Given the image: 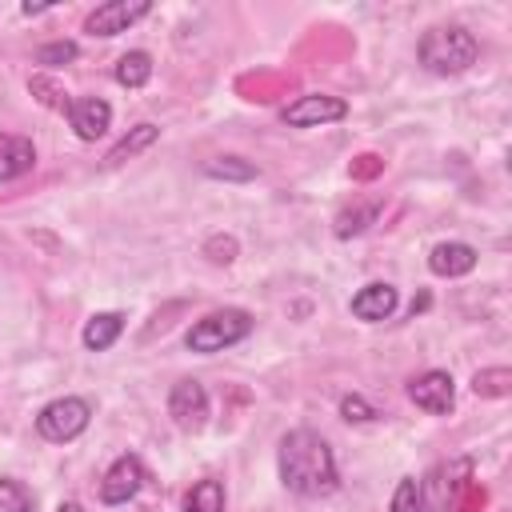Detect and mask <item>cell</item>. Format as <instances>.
Returning <instances> with one entry per match:
<instances>
[{
    "instance_id": "12",
    "label": "cell",
    "mask_w": 512,
    "mask_h": 512,
    "mask_svg": "<svg viewBox=\"0 0 512 512\" xmlns=\"http://www.w3.org/2000/svg\"><path fill=\"white\" fill-rule=\"evenodd\" d=\"M428 268H432L436 276H448V280L468 276V272L476 268V248L464 244V240H444V244H436V248L428 252Z\"/></svg>"
},
{
    "instance_id": "3",
    "label": "cell",
    "mask_w": 512,
    "mask_h": 512,
    "mask_svg": "<svg viewBox=\"0 0 512 512\" xmlns=\"http://www.w3.org/2000/svg\"><path fill=\"white\" fill-rule=\"evenodd\" d=\"M248 332H252V316H248L244 308H216V312L200 316V320L188 328L184 344H188L192 352H204V356H208V352H224V348L240 344Z\"/></svg>"
},
{
    "instance_id": "22",
    "label": "cell",
    "mask_w": 512,
    "mask_h": 512,
    "mask_svg": "<svg viewBox=\"0 0 512 512\" xmlns=\"http://www.w3.org/2000/svg\"><path fill=\"white\" fill-rule=\"evenodd\" d=\"M388 512H424V496H420V484H416L412 476H404V480L396 484Z\"/></svg>"
},
{
    "instance_id": "26",
    "label": "cell",
    "mask_w": 512,
    "mask_h": 512,
    "mask_svg": "<svg viewBox=\"0 0 512 512\" xmlns=\"http://www.w3.org/2000/svg\"><path fill=\"white\" fill-rule=\"evenodd\" d=\"M56 512H84V508H80V504H76V500H64V504H60V508H56Z\"/></svg>"
},
{
    "instance_id": "6",
    "label": "cell",
    "mask_w": 512,
    "mask_h": 512,
    "mask_svg": "<svg viewBox=\"0 0 512 512\" xmlns=\"http://www.w3.org/2000/svg\"><path fill=\"white\" fill-rule=\"evenodd\" d=\"M168 416L180 432H200L208 424V392L200 380H176L168 392Z\"/></svg>"
},
{
    "instance_id": "24",
    "label": "cell",
    "mask_w": 512,
    "mask_h": 512,
    "mask_svg": "<svg viewBox=\"0 0 512 512\" xmlns=\"http://www.w3.org/2000/svg\"><path fill=\"white\" fill-rule=\"evenodd\" d=\"M340 416H344L348 424H364V420L376 416V408H372L364 396H344V400H340Z\"/></svg>"
},
{
    "instance_id": "2",
    "label": "cell",
    "mask_w": 512,
    "mask_h": 512,
    "mask_svg": "<svg viewBox=\"0 0 512 512\" xmlns=\"http://www.w3.org/2000/svg\"><path fill=\"white\" fill-rule=\"evenodd\" d=\"M480 44L464 24H436L420 36V64L436 76H460L476 64Z\"/></svg>"
},
{
    "instance_id": "20",
    "label": "cell",
    "mask_w": 512,
    "mask_h": 512,
    "mask_svg": "<svg viewBox=\"0 0 512 512\" xmlns=\"http://www.w3.org/2000/svg\"><path fill=\"white\" fill-rule=\"evenodd\" d=\"M472 392L476 396H488V400H500L512 392V372L508 368H484L472 376Z\"/></svg>"
},
{
    "instance_id": "17",
    "label": "cell",
    "mask_w": 512,
    "mask_h": 512,
    "mask_svg": "<svg viewBox=\"0 0 512 512\" xmlns=\"http://www.w3.org/2000/svg\"><path fill=\"white\" fill-rule=\"evenodd\" d=\"M376 216H380V200H368V204L344 208V212L336 216V236H340V240H348V236H360L368 224H376Z\"/></svg>"
},
{
    "instance_id": "9",
    "label": "cell",
    "mask_w": 512,
    "mask_h": 512,
    "mask_svg": "<svg viewBox=\"0 0 512 512\" xmlns=\"http://www.w3.org/2000/svg\"><path fill=\"white\" fill-rule=\"evenodd\" d=\"M140 484H144V464H140L132 452H124V456H116L112 468L104 472V480H100V500H104V504H128V500L140 492Z\"/></svg>"
},
{
    "instance_id": "25",
    "label": "cell",
    "mask_w": 512,
    "mask_h": 512,
    "mask_svg": "<svg viewBox=\"0 0 512 512\" xmlns=\"http://www.w3.org/2000/svg\"><path fill=\"white\" fill-rule=\"evenodd\" d=\"M204 252H208L212 264H232V260H236V240H232V236H212V240L204 244Z\"/></svg>"
},
{
    "instance_id": "4",
    "label": "cell",
    "mask_w": 512,
    "mask_h": 512,
    "mask_svg": "<svg viewBox=\"0 0 512 512\" xmlns=\"http://www.w3.org/2000/svg\"><path fill=\"white\" fill-rule=\"evenodd\" d=\"M88 420H92L88 400H80V396H60V400H52V404H44V408L36 412V432H40L44 440H52V444H68V440H76V436L88 428Z\"/></svg>"
},
{
    "instance_id": "16",
    "label": "cell",
    "mask_w": 512,
    "mask_h": 512,
    "mask_svg": "<svg viewBox=\"0 0 512 512\" xmlns=\"http://www.w3.org/2000/svg\"><path fill=\"white\" fill-rule=\"evenodd\" d=\"M152 80V56L148 52H124L120 60H116V84H124V88H144Z\"/></svg>"
},
{
    "instance_id": "15",
    "label": "cell",
    "mask_w": 512,
    "mask_h": 512,
    "mask_svg": "<svg viewBox=\"0 0 512 512\" xmlns=\"http://www.w3.org/2000/svg\"><path fill=\"white\" fill-rule=\"evenodd\" d=\"M156 140H160V128L144 120V124H136V128H132L128 136H120V140L112 144V152H108L104 160H108V164H120V160H132V156H140L144 148H152Z\"/></svg>"
},
{
    "instance_id": "8",
    "label": "cell",
    "mask_w": 512,
    "mask_h": 512,
    "mask_svg": "<svg viewBox=\"0 0 512 512\" xmlns=\"http://www.w3.org/2000/svg\"><path fill=\"white\" fill-rule=\"evenodd\" d=\"M408 396H412V404H416V408H424V412H432V416H448V412H452V404H456V384H452V376H448V372L428 368V372L412 376Z\"/></svg>"
},
{
    "instance_id": "11",
    "label": "cell",
    "mask_w": 512,
    "mask_h": 512,
    "mask_svg": "<svg viewBox=\"0 0 512 512\" xmlns=\"http://www.w3.org/2000/svg\"><path fill=\"white\" fill-rule=\"evenodd\" d=\"M396 304H400L396 288H392L388 280H372V284H364V288L352 296V316L376 324V320H388V316L396 312Z\"/></svg>"
},
{
    "instance_id": "7",
    "label": "cell",
    "mask_w": 512,
    "mask_h": 512,
    "mask_svg": "<svg viewBox=\"0 0 512 512\" xmlns=\"http://www.w3.org/2000/svg\"><path fill=\"white\" fill-rule=\"evenodd\" d=\"M152 12V4L148 0H108V4H100L88 20H84V32L88 36H120V32H128L140 16H148Z\"/></svg>"
},
{
    "instance_id": "14",
    "label": "cell",
    "mask_w": 512,
    "mask_h": 512,
    "mask_svg": "<svg viewBox=\"0 0 512 512\" xmlns=\"http://www.w3.org/2000/svg\"><path fill=\"white\" fill-rule=\"evenodd\" d=\"M120 332H124V316H120V312H96V316L84 324L80 340H84L88 352H104V348H112V344L120 340Z\"/></svg>"
},
{
    "instance_id": "5",
    "label": "cell",
    "mask_w": 512,
    "mask_h": 512,
    "mask_svg": "<svg viewBox=\"0 0 512 512\" xmlns=\"http://www.w3.org/2000/svg\"><path fill=\"white\" fill-rule=\"evenodd\" d=\"M344 116H348V104H344L340 96H328V92L296 96V100L280 112V120H284L288 128H320V124H336V120H344Z\"/></svg>"
},
{
    "instance_id": "18",
    "label": "cell",
    "mask_w": 512,
    "mask_h": 512,
    "mask_svg": "<svg viewBox=\"0 0 512 512\" xmlns=\"http://www.w3.org/2000/svg\"><path fill=\"white\" fill-rule=\"evenodd\" d=\"M188 512H224V484L220 480H196L192 492L184 496Z\"/></svg>"
},
{
    "instance_id": "21",
    "label": "cell",
    "mask_w": 512,
    "mask_h": 512,
    "mask_svg": "<svg viewBox=\"0 0 512 512\" xmlns=\"http://www.w3.org/2000/svg\"><path fill=\"white\" fill-rule=\"evenodd\" d=\"M32 504H36V496L20 480L0 476V512H32Z\"/></svg>"
},
{
    "instance_id": "19",
    "label": "cell",
    "mask_w": 512,
    "mask_h": 512,
    "mask_svg": "<svg viewBox=\"0 0 512 512\" xmlns=\"http://www.w3.org/2000/svg\"><path fill=\"white\" fill-rule=\"evenodd\" d=\"M204 172H208L212 180H236V184L256 180V164L244 160V156H216V160L204 164Z\"/></svg>"
},
{
    "instance_id": "10",
    "label": "cell",
    "mask_w": 512,
    "mask_h": 512,
    "mask_svg": "<svg viewBox=\"0 0 512 512\" xmlns=\"http://www.w3.org/2000/svg\"><path fill=\"white\" fill-rule=\"evenodd\" d=\"M68 124L80 140H100L112 124V104L100 100V96H76L68 104Z\"/></svg>"
},
{
    "instance_id": "23",
    "label": "cell",
    "mask_w": 512,
    "mask_h": 512,
    "mask_svg": "<svg viewBox=\"0 0 512 512\" xmlns=\"http://www.w3.org/2000/svg\"><path fill=\"white\" fill-rule=\"evenodd\" d=\"M76 44L72 40H52V44H44L40 52H36V64H48V68H56V64H68V60H76Z\"/></svg>"
},
{
    "instance_id": "1",
    "label": "cell",
    "mask_w": 512,
    "mask_h": 512,
    "mask_svg": "<svg viewBox=\"0 0 512 512\" xmlns=\"http://www.w3.org/2000/svg\"><path fill=\"white\" fill-rule=\"evenodd\" d=\"M276 464H280V480H284V488L296 492V496L316 500V496H328V492L340 488L336 456H332L328 440H324L320 432H312V428H296V432H288V436L280 440V456H276Z\"/></svg>"
},
{
    "instance_id": "13",
    "label": "cell",
    "mask_w": 512,
    "mask_h": 512,
    "mask_svg": "<svg viewBox=\"0 0 512 512\" xmlns=\"http://www.w3.org/2000/svg\"><path fill=\"white\" fill-rule=\"evenodd\" d=\"M36 164V148L28 136H0V184L32 172Z\"/></svg>"
}]
</instances>
